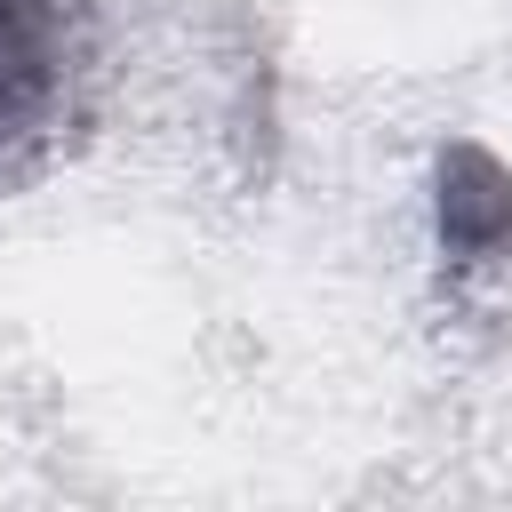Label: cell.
<instances>
[{"label": "cell", "instance_id": "6da1fadb", "mask_svg": "<svg viewBox=\"0 0 512 512\" xmlns=\"http://www.w3.org/2000/svg\"><path fill=\"white\" fill-rule=\"evenodd\" d=\"M96 80V0H0V192L32 184L80 128Z\"/></svg>", "mask_w": 512, "mask_h": 512}]
</instances>
